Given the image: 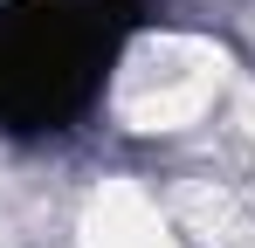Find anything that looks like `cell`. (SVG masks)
<instances>
[{
  "label": "cell",
  "instance_id": "6da1fadb",
  "mask_svg": "<svg viewBox=\"0 0 255 248\" xmlns=\"http://www.w3.org/2000/svg\"><path fill=\"white\" fill-rule=\"evenodd\" d=\"M152 0H14L0 7V131L42 138L97 104Z\"/></svg>",
  "mask_w": 255,
  "mask_h": 248
}]
</instances>
